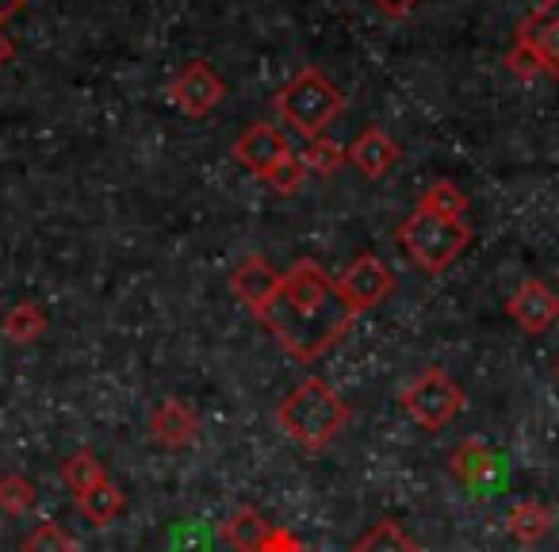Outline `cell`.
Here are the masks:
<instances>
[{
	"instance_id": "1",
	"label": "cell",
	"mask_w": 559,
	"mask_h": 552,
	"mask_svg": "<svg viewBox=\"0 0 559 552\" xmlns=\"http://www.w3.org/2000/svg\"><path fill=\"white\" fill-rule=\"evenodd\" d=\"M257 319L288 353H296L299 361H314L349 330L357 315L342 300L337 281H330V272L304 257L280 277L276 296L257 312Z\"/></svg>"
},
{
	"instance_id": "2",
	"label": "cell",
	"mask_w": 559,
	"mask_h": 552,
	"mask_svg": "<svg viewBox=\"0 0 559 552\" xmlns=\"http://www.w3.org/2000/svg\"><path fill=\"white\" fill-rule=\"evenodd\" d=\"M349 411L337 399V391L326 380L311 376L292 391L284 403H280V426L292 442H299L304 449H322V445L334 442V434L345 426Z\"/></svg>"
},
{
	"instance_id": "3",
	"label": "cell",
	"mask_w": 559,
	"mask_h": 552,
	"mask_svg": "<svg viewBox=\"0 0 559 552\" xmlns=\"http://www.w3.org/2000/svg\"><path fill=\"white\" fill-rule=\"evenodd\" d=\"M342 108H345V96L337 93L334 81L322 70H314V66L299 70L276 96L280 119L296 134H304V139H319V134L334 124Z\"/></svg>"
},
{
	"instance_id": "4",
	"label": "cell",
	"mask_w": 559,
	"mask_h": 552,
	"mask_svg": "<svg viewBox=\"0 0 559 552\" xmlns=\"http://www.w3.org/2000/svg\"><path fill=\"white\" fill-rule=\"evenodd\" d=\"M399 242H403V249L414 257V265H421L426 272H444L464 254V246L472 242V231H467V223H460V219H444V215H433V211L418 208L399 226Z\"/></svg>"
},
{
	"instance_id": "5",
	"label": "cell",
	"mask_w": 559,
	"mask_h": 552,
	"mask_svg": "<svg viewBox=\"0 0 559 552\" xmlns=\"http://www.w3.org/2000/svg\"><path fill=\"white\" fill-rule=\"evenodd\" d=\"M399 403L406 407V414H411L421 430H441L444 422H452L460 414L464 391H460L441 368H426L418 380L406 384Z\"/></svg>"
},
{
	"instance_id": "6",
	"label": "cell",
	"mask_w": 559,
	"mask_h": 552,
	"mask_svg": "<svg viewBox=\"0 0 559 552\" xmlns=\"http://www.w3.org/2000/svg\"><path fill=\"white\" fill-rule=\"evenodd\" d=\"M391 289H395V277H391V269L376 254H360L357 261L342 272V281H337V292H342V300L349 304L353 315L383 304V300L391 296Z\"/></svg>"
},
{
	"instance_id": "7",
	"label": "cell",
	"mask_w": 559,
	"mask_h": 552,
	"mask_svg": "<svg viewBox=\"0 0 559 552\" xmlns=\"http://www.w3.org/2000/svg\"><path fill=\"white\" fill-rule=\"evenodd\" d=\"M223 93H226L223 78H218V73L211 70L207 62H192L169 85V101L177 104L185 116H192V119L211 116V111L218 108V101H223Z\"/></svg>"
},
{
	"instance_id": "8",
	"label": "cell",
	"mask_w": 559,
	"mask_h": 552,
	"mask_svg": "<svg viewBox=\"0 0 559 552\" xmlns=\"http://www.w3.org/2000/svg\"><path fill=\"white\" fill-rule=\"evenodd\" d=\"M234 157H238L249 173H257V177L264 180L296 154H292L288 134H280L272 124H257V127H249L238 142H234Z\"/></svg>"
},
{
	"instance_id": "9",
	"label": "cell",
	"mask_w": 559,
	"mask_h": 552,
	"mask_svg": "<svg viewBox=\"0 0 559 552\" xmlns=\"http://www.w3.org/2000/svg\"><path fill=\"white\" fill-rule=\"evenodd\" d=\"M506 307H510L513 322H518L521 330H528V334H544V330L559 319V296L540 281H525L513 292Z\"/></svg>"
},
{
	"instance_id": "10",
	"label": "cell",
	"mask_w": 559,
	"mask_h": 552,
	"mask_svg": "<svg viewBox=\"0 0 559 552\" xmlns=\"http://www.w3.org/2000/svg\"><path fill=\"white\" fill-rule=\"evenodd\" d=\"M518 39L536 47V55L544 58L548 73L559 78V0H540L525 16V24L518 27Z\"/></svg>"
},
{
	"instance_id": "11",
	"label": "cell",
	"mask_w": 559,
	"mask_h": 552,
	"mask_svg": "<svg viewBox=\"0 0 559 552\" xmlns=\"http://www.w3.org/2000/svg\"><path fill=\"white\" fill-rule=\"evenodd\" d=\"M498 468H502V457L490 453L487 445H479V442H467L452 453V472H456V480L464 483V488H472L475 495H490V491L502 483Z\"/></svg>"
},
{
	"instance_id": "12",
	"label": "cell",
	"mask_w": 559,
	"mask_h": 552,
	"mask_svg": "<svg viewBox=\"0 0 559 552\" xmlns=\"http://www.w3.org/2000/svg\"><path fill=\"white\" fill-rule=\"evenodd\" d=\"M345 157H349V162L357 165L365 177H383V173L395 169L399 146H395V139H391L388 131H380V127H368V131H360L357 139H353V146L345 150Z\"/></svg>"
},
{
	"instance_id": "13",
	"label": "cell",
	"mask_w": 559,
	"mask_h": 552,
	"mask_svg": "<svg viewBox=\"0 0 559 552\" xmlns=\"http://www.w3.org/2000/svg\"><path fill=\"white\" fill-rule=\"evenodd\" d=\"M234 296L241 300V304H249L253 312H261L264 304H269L272 296H276L280 289V272L272 269L264 257H249V261H241L238 269H234Z\"/></svg>"
},
{
	"instance_id": "14",
	"label": "cell",
	"mask_w": 559,
	"mask_h": 552,
	"mask_svg": "<svg viewBox=\"0 0 559 552\" xmlns=\"http://www.w3.org/2000/svg\"><path fill=\"white\" fill-rule=\"evenodd\" d=\"M154 437L165 445H173V449H180V445H188L195 437V414L188 411L180 399H165L162 407L154 411Z\"/></svg>"
},
{
	"instance_id": "15",
	"label": "cell",
	"mask_w": 559,
	"mask_h": 552,
	"mask_svg": "<svg viewBox=\"0 0 559 552\" xmlns=\"http://www.w3.org/2000/svg\"><path fill=\"white\" fill-rule=\"evenodd\" d=\"M78 506H81V514H85L93 526H111V521L123 514V495L116 491V483L111 480H100L96 488H88V491H81L78 495Z\"/></svg>"
},
{
	"instance_id": "16",
	"label": "cell",
	"mask_w": 559,
	"mask_h": 552,
	"mask_svg": "<svg viewBox=\"0 0 559 552\" xmlns=\"http://www.w3.org/2000/svg\"><path fill=\"white\" fill-rule=\"evenodd\" d=\"M353 552H421V549L399 521H380V526H372L353 544Z\"/></svg>"
},
{
	"instance_id": "17",
	"label": "cell",
	"mask_w": 559,
	"mask_h": 552,
	"mask_svg": "<svg viewBox=\"0 0 559 552\" xmlns=\"http://www.w3.org/2000/svg\"><path fill=\"white\" fill-rule=\"evenodd\" d=\"M506 526H510V533L518 537V541L533 544L551 529V514L544 510L540 503H518L510 514H506Z\"/></svg>"
},
{
	"instance_id": "18",
	"label": "cell",
	"mask_w": 559,
	"mask_h": 552,
	"mask_svg": "<svg viewBox=\"0 0 559 552\" xmlns=\"http://www.w3.org/2000/svg\"><path fill=\"white\" fill-rule=\"evenodd\" d=\"M269 521L261 518V514L253 510V506H241L238 514H234L230 521H226V537H230V544L238 552H253L257 544L264 541V537H269Z\"/></svg>"
},
{
	"instance_id": "19",
	"label": "cell",
	"mask_w": 559,
	"mask_h": 552,
	"mask_svg": "<svg viewBox=\"0 0 559 552\" xmlns=\"http://www.w3.org/2000/svg\"><path fill=\"white\" fill-rule=\"evenodd\" d=\"M421 211H433V215H444V219H460L464 223L467 215V196L460 192L452 180H437V185L426 188V196H421L418 203Z\"/></svg>"
},
{
	"instance_id": "20",
	"label": "cell",
	"mask_w": 559,
	"mask_h": 552,
	"mask_svg": "<svg viewBox=\"0 0 559 552\" xmlns=\"http://www.w3.org/2000/svg\"><path fill=\"white\" fill-rule=\"evenodd\" d=\"M62 475H66V483L73 488V495H81V491H88V488H96L100 480H108V475H104V465L96 460V453H88V449H78L73 457H66L62 460Z\"/></svg>"
},
{
	"instance_id": "21",
	"label": "cell",
	"mask_w": 559,
	"mask_h": 552,
	"mask_svg": "<svg viewBox=\"0 0 559 552\" xmlns=\"http://www.w3.org/2000/svg\"><path fill=\"white\" fill-rule=\"evenodd\" d=\"M299 162L307 165L311 173H322V177H330V173H337L342 169V162H345V150L337 146L334 139H307V150H304V157Z\"/></svg>"
},
{
	"instance_id": "22",
	"label": "cell",
	"mask_w": 559,
	"mask_h": 552,
	"mask_svg": "<svg viewBox=\"0 0 559 552\" xmlns=\"http://www.w3.org/2000/svg\"><path fill=\"white\" fill-rule=\"evenodd\" d=\"M43 330H47V319H43V312L35 304L12 307V315L4 319V334H9L12 342H35Z\"/></svg>"
},
{
	"instance_id": "23",
	"label": "cell",
	"mask_w": 559,
	"mask_h": 552,
	"mask_svg": "<svg viewBox=\"0 0 559 552\" xmlns=\"http://www.w3.org/2000/svg\"><path fill=\"white\" fill-rule=\"evenodd\" d=\"M0 506L9 514H27L35 506V488L24 475H4L0 480Z\"/></svg>"
},
{
	"instance_id": "24",
	"label": "cell",
	"mask_w": 559,
	"mask_h": 552,
	"mask_svg": "<svg viewBox=\"0 0 559 552\" xmlns=\"http://www.w3.org/2000/svg\"><path fill=\"white\" fill-rule=\"evenodd\" d=\"M506 70L518 73V78H525V81H533V78H540V73H548V66H544V58L536 55V47H528V43L518 39L510 47V55H506Z\"/></svg>"
},
{
	"instance_id": "25",
	"label": "cell",
	"mask_w": 559,
	"mask_h": 552,
	"mask_svg": "<svg viewBox=\"0 0 559 552\" xmlns=\"http://www.w3.org/2000/svg\"><path fill=\"white\" fill-rule=\"evenodd\" d=\"M24 552H73V537L66 533L62 526L47 521V526H39L35 533H27Z\"/></svg>"
},
{
	"instance_id": "26",
	"label": "cell",
	"mask_w": 559,
	"mask_h": 552,
	"mask_svg": "<svg viewBox=\"0 0 559 552\" xmlns=\"http://www.w3.org/2000/svg\"><path fill=\"white\" fill-rule=\"evenodd\" d=\"M304 177H307V165L299 162V157H288L272 177H264V185H272L280 196H296L299 185H304Z\"/></svg>"
},
{
	"instance_id": "27",
	"label": "cell",
	"mask_w": 559,
	"mask_h": 552,
	"mask_svg": "<svg viewBox=\"0 0 559 552\" xmlns=\"http://www.w3.org/2000/svg\"><path fill=\"white\" fill-rule=\"evenodd\" d=\"M253 552H311V549H307V544L299 541L292 529H276V526H272L269 537H264V541L257 544Z\"/></svg>"
},
{
	"instance_id": "28",
	"label": "cell",
	"mask_w": 559,
	"mask_h": 552,
	"mask_svg": "<svg viewBox=\"0 0 559 552\" xmlns=\"http://www.w3.org/2000/svg\"><path fill=\"white\" fill-rule=\"evenodd\" d=\"M376 9H383L388 12V16H406V12L414 9V4H418V0H372Z\"/></svg>"
},
{
	"instance_id": "29",
	"label": "cell",
	"mask_w": 559,
	"mask_h": 552,
	"mask_svg": "<svg viewBox=\"0 0 559 552\" xmlns=\"http://www.w3.org/2000/svg\"><path fill=\"white\" fill-rule=\"evenodd\" d=\"M24 4H27V0H0V27L9 24V20L16 16V12L24 9Z\"/></svg>"
},
{
	"instance_id": "30",
	"label": "cell",
	"mask_w": 559,
	"mask_h": 552,
	"mask_svg": "<svg viewBox=\"0 0 559 552\" xmlns=\"http://www.w3.org/2000/svg\"><path fill=\"white\" fill-rule=\"evenodd\" d=\"M9 58H12V43L0 35V62H9Z\"/></svg>"
}]
</instances>
